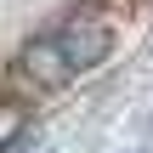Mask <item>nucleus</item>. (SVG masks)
<instances>
[{"label":"nucleus","instance_id":"f257e3e1","mask_svg":"<svg viewBox=\"0 0 153 153\" xmlns=\"http://www.w3.org/2000/svg\"><path fill=\"white\" fill-rule=\"evenodd\" d=\"M51 40L62 45L68 68L79 74V68H97V62L114 51V23H108V11H97V6H74V11L51 28Z\"/></svg>","mask_w":153,"mask_h":153},{"label":"nucleus","instance_id":"f03ea898","mask_svg":"<svg viewBox=\"0 0 153 153\" xmlns=\"http://www.w3.org/2000/svg\"><path fill=\"white\" fill-rule=\"evenodd\" d=\"M17 74H23L28 85H40V91H62V85L74 79V68H68L62 45H57L51 34H34V40L17 51Z\"/></svg>","mask_w":153,"mask_h":153},{"label":"nucleus","instance_id":"7ed1b4c3","mask_svg":"<svg viewBox=\"0 0 153 153\" xmlns=\"http://www.w3.org/2000/svg\"><path fill=\"white\" fill-rule=\"evenodd\" d=\"M23 125H28V108L23 102H0V153L23 136Z\"/></svg>","mask_w":153,"mask_h":153}]
</instances>
